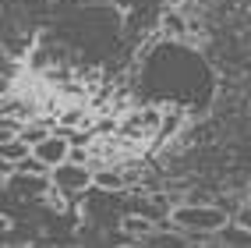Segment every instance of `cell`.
Segmentation results:
<instances>
[{
  "label": "cell",
  "mask_w": 251,
  "mask_h": 248,
  "mask_svg": "<svg viewBox=\"0 0 251 248\" xmlns=\"http://www.w3.org/2000/svg\"><path fill=\"white\" fill-rule=\"evenodd\" d=\"M230 217L220 206H177L170 213V227L180 234H220Z\"/></svg>",
  "instance_id": "obj_1"
},
{
  "label": "cell",
  "mask_w": 251,
  "mask_h": 248,
  "mask_svg": "<svg viewBox=\"0 0 251 248\" xmlns=\"http://www.w3.org/2000/svg\"><path fill=\"white\" fill-rule=\"evenodd\" d=\"M50 177H53V188H60V192H85L89 185H96V170H89L81 160H64L60 167H53L50 170Z\"/></svg>",
  "instance_id": "obj_2"
},
{
  "label": "cell",
  "mask_w": 251,
  "mask_h": 248,
  "mask_svg": "<svg viewBox=\"0 0 251 248\" xmlns=\"http://www.w3.org/2000/svg\"><path fill=\"white\" fill-rule=\"evenodd\" d=\"M36 156L46 160L50 167H60V163L71 156V138H68V135H60V131H50V135L36 145Z\"/></svg>",
  "instance_id": "obj_3"
},
{
  "label": "cell",
  "mask_w": 251,
  "mask_h": 248,
  "mask_svg": "<svg viewBox=\"0 0 251 248\" xmlns=\"http://www.w3.org/2000/svg\"><path fill=\"white\" fill-rule=\"evenodd\" d=\"M36 149H32L22 135H11V138H4V149H0V156H4V163L7 167H18V163L25 160V156H32Z\"/></svg>",
  "instance_id": "obj_4"
},
{
  "label": "cell",
  "mask_w": 251,
  "mask_h": 248,
  "mask_svg": "<svg viewBox=\"0 0 251 248\" xmlns=\"http://www.w3.org/2000/svg\"><path fill=\"white\" fill-rule=\"evenodd\" d=\"M220 241H226V245H251V230L244 227V223H237V227H223L220 230Z\"/></svg>",
  "instance_id": "obj_5"
},
{
  "label": "cell",
  "mask_w": 251,
  "mask_h": 248,
  "mask_svg": "<svg viewBox=\"0 0 251 248\" xmlns=\"http://www.w3.org/2000/svg\"><path fill=\"white\" fill-rule=\"evenodd\" d=\"M96 188L121 192L124 188V174H117V170H96Z\"/></svg>",
  "instance_id": "obj_6"
},
{
  "label": "cell",
  "mask_w": 251,
  "mask_h": 248,
  "mask_svg": "<svg viewBox=\"0 0 251 248\" xmlns=\"http://www.w3.org/2000/svg\"><path fill=\"white\" fill-rule=\"evenodd\" d=\"M127 234H138V238H152V220H142V217H127L124 220Z\"/></svg>",
  "instance_id": "obj_7"
},
{
  "label": "cell",
  "mask_w": 251,
  "mask_h": 248,
  "mask_svg": "<svg viewBox=\"0 0 251 248\" xmlns=\"http://www.w3.org/2000/svg\"><path fill=\"white\" fill-rule=\"evenodd\" d=\"M18 135H22V138H25V142H28L32 149H36V145H39V142H43V138L50 135V131H46L43 124H36V128H25V131H18Z\"/></svg>",
  "instance_id": "obj_8"
},
{
  "label": "cell",
  "mask_w": 251,
  "mask_h": 248,
  "mask_svg": "<svg viewBox=\"0 0 251 248\" xmlns=\"http://www.w3.org/2000/svg\"><path fill=\"white\" fill-rule=\"evenodd\" d=\"M237 223H244V227H248V230H251V206H248V209H244V213H241V217H237Z\"/></svg>",
  "instance_id": "obj_9"
}]
</instances>
